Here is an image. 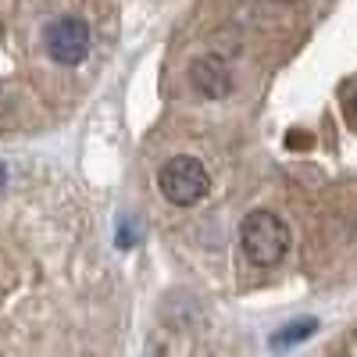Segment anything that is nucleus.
<instances>
[{"instance_id":"0eeeda50","label":"nucleus","mask_w":357,"mask_h":357,"mask_svg":"<svg viewBox=\"0 0 357 357\" xmlns=\"http://www.w3.org/2000/svg\"><path fill=\"white\" fill-rule=\"evenodd\" d=\"M354 111H357V97H354Z\"/></svg>"},{"instance_id":"f257e3e1","label":"nucleus","mask_w":357,"mask_h":357,"mask_svg":"<svg viewBox=\"0 0 357 357\" xmlns=\"http://www.w3.org/2000/svg\"><path fill=\"white\" fill-rule=\"evenodd\" d=\"M93 50L89 0H0V136L50 126Z\"/></svg>"},{"instance_id":"f03ea898","label":"nucleus","mask_w":357,"mask_h":357,"mask_svg":"<svg viewBox=\"0 0 357 357\" xmlns=\"http://www.w3.org/2000/svg\"><path fill=\"white\" fill-rule=\"evenodd\" d=\"M43 204L8 161H0V357H22L47 296Z\"/></svg>"},{"instance_id":"20e7f679","label":"nucleus","mask_w":357,"mask_h":357,"mask_svg":"<svg viewBox=\"0 0 357 357\" xmlns=\"http://www.w3.org/2000/svg\"><path fill=\"white\" fill-rule=\"evenodd\" d=\"M240 243H243V254L261 264V268H272L286 257L289 250V229L279 215L272 211H254L247 215V222L240 225Z\"/></svg>"},{"instance_id":"7ed1b4c3","label":"nucleus","mask_w":357,"mask_h":357,"mask_svg":"<svg viewBox=\"0 0 357 357\" xmlns=\"http://www.w3.org/2000/svg\"><path fill=\"white\" fill-rule=\"evenodd\" d=\"M158 190L175 207H193L211 190V172L204 168V161H197L190 154H178L158 168Z\"/></svg>"},{"instance_id":"423d86ee","label":"nucleus","mask_w":357,"mask_h":357,"mask_svg":"<svg viewBox=\"0 0 357 357\" xmlns=\"http://www.w3.org/2000/svg\"><path fill=\"white\" fill-rule=\"evenodd\" d=\"M314 329H318V321H314V318H301V321L286 325V329H279V333H275V340H272V347H275V350L296 347V343H304Z\"/></svg>"},{"instance_id":"39448f33","label":"nucleus","mask_w":357,"mask_h":357,"mask_svg":"<svg viewBox=\"0 0 357 357\" xmlns=\"http://www.w3.org/2000/svg\"><path fill=\"white\" fill-rule=\"evenodd\" d=\"M193 82H197V89L204 97H211V100H222V97H229V89H232V75H229V68H225V61H218V57H197L193 61Z\"/></svg>"}]
</instances>
